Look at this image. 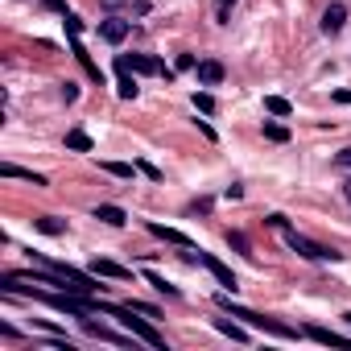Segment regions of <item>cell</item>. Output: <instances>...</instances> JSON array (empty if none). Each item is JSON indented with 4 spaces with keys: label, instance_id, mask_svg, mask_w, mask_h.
<instances>
[{
    "label": "cell",
    "instance_id": "7",
    "mask_svg": "<svg viewBox=\"0 0 351 351\" xmlns=\"http://www.w3.org/2000/svg\"><path fill=\"white\" fill-rule=\"evenodd\" d=\"M343 21H347V9L335 0V5H326V13H322V34H339Z\"/></svg>",
    "mask_w": 351,
    "mask_h": 351
},
{
    "label": "cell",
    "instance_id": "26",
    "mask_svg": "<svg viewBox=\"0 0 351 351\" xmlns=\"http://www.w3.org/2000/svg\"><path fill=\"white\" fill-rule=\"evenodd\" d=\"M132 306V314H149V318H157V306H149V302H128Z\"/></svg>",
    "mask_w": 351,
    "mask_h": 351
},
{
    "label": "cell",
    "instance_id": "34",
    "mask_svg": "<svg viewBox=\"0 0 351 351\" xmlns=\"http://www.w3.org/2000/svg\"><path fill=\"white\" fill-rule=\"evenodd\" d=\"M343 191H347V199H351V178H347V182H343Z\"/></svg>",
    "mask_w": 351,
    "mask_h": 351
},
{
    "label": "cell",
    "instance_id": "31",
    "mask_svg": "<svg viewBox=\"0 0 351 351\" xmlns=\"http://www.w3.org/2000/svg\"><path fill=\"white\" fill-rule=\"evenodd\" d=\"M46 9H54V13H66V5H62V0H46Z\"/></svg>",
    "mask_w": 351,
    "mask_h": 351
},
{
    "label": "cell",
    "instance_id": "22",
    "mask_svg": "<svg viewBox=\"0 0 351 351\" xmlns=\"http://www.w3.org/2000/svg\"><path fill=\"white\" fill-rule=\"evenodd\" d=\"M62 25H66V38H79V34H83V21H79L75 13H62Z\"/></svg>",
    "mask_w": 351,
    "mask_h": 351
},
{
    "label": "cell",
    "instance_id": "2",
    "mask_svg": "<svg viewBox=\"0 0 351 351\" xmlns=\"http://www.w3.org/2000/svg\"><path fill=\"white\" fill-rule=\"evenodd\" d=\"M219 310H228L232 318H244L248 326H256V330H265V335H277V339H293V335H298L293 326H285V322H277V318H265V314H252V310L236 306L228 293H219Z\"/></svg>",
    "mask_w": 351,
    "mask_h": 351
},
{
    "label": "cell",
    "instance_id": "12",
    "mask_svg": "<svg viewBox=\"0 0 351 351\" xmlns=\"http://www.w3.org/2000/svg\"><path fill=\"white\" fill-rule=\"evenodd\" d=\"M95 219H104V223H112V228H124V223H128V215H124L120 207H112V203H99V207H95Z\"/></svg>",
    "mask_w": 351,
    "mask_h": 351
},
{
    "label": "cell",
    "instance_id": "27",
    "mask_svg": "<svg viewBox=\"0 0 351 351\" xmlns=\"http://www.w3.org/2000/svg\"><path fill=\"white\" fill-rule=\"evenodd\" d=\"M62 99L75 104V99H79V87H75V83H62Z\"/></svg>",
    "mask_w": 351,
    "mask_h": 351
},
{
    "label": "cell",
    "instance_id": "11",
    "mask_svg": "<svg viewBox=\"0 0 351 351\" xmlns=\"http://www.w3.org/2000/svg\"><path fill=\"white\" fill-rule=\"evenodd\" d=\"M91 273H95V277H116V281H128V277H132V273H128L124 265H116V261H95Z\"/></svg>",
    "mask_w": 351,
    "mask_h": 351
},
{
    "label": "cell",
    "instance_id": "28",
    "mask_svg": "<svg viewBox=\"0 0 351 351\" xmlns=\"http://www.w3.org/2000/svg\"><path fill=\"white\" fill-rule=\"evenodd\" d=\"M195 66V54H178V71H191Z\"/></svg>",
    "mask_w": 351,
    "mask_h": 351
},
{
    "label": "cell",
    "instance_id": "8",
    "mask_svg": "<svg viewBox=\"0 0 351 351\" xmlns=\"http://www.w3.org/2000/svg\"><path fill=\"white\" fill-rule=\"evenodd\" d=\"M195 71H199V83H207V87L223 83V62H215V58H203Z\"/></svg>",
    "mask_w": 351,
    "mask_h": 351
},
{
    "label": "cell",
    "instance_id": "14",
    "mask_svg": "<svg viewBox=\"0 0 351 351\" xmlns=\"http://www.w3.org/2000/svg\"><path fill=\"white\" fill-rule=\"evenodd\" d=\"M149 232H153L157 240H165V244H178V248H191V240H186L182 232H173V228H161V223H149Z\"/></svg>",
    "mask_w": 351,
    "mask_h": 351
},
{
    "label": "cell",
    "instance_id": "30",
    "mask_svg": "<svg viewBox=\"0 0 351 351\" xmlns=\"http://www.w3.org/2000/svg\"><path fill=\"white\" fill-rule=\"evenodd\" d=\"M335 161H339V165H343V169H351V149H343V153H339V157H335Z\"/></svg>",
    "mask_w": 351,
    "mask_h": 351
},
{
    "label": "cell",
    "instance_id": "10",
    "mask_svg": "<svg viewBox=\"0 0 351 351\" xmlns=\"http://www.w3.org/2000/svg\"><path fill=\"white\" fill-rule=\"evenodd\" d=\"M79 322H83V330H87L91 339H104V343H128L124 335H116V330H108V326H99V322H91V314H87V318H79Z\"/></svg>",
    "mask_w": 351,
    "mask_h": 351
},
{
    "label": "cell",
    "instance_id": "25",
    "mask_svg": "<svg viewBox=\"0 0 351 351\" xmlns=\"http://www.w3.org/2000/svg\"><path fill=\"white\" fill-rule=\"evenodd\" d=\"M228 244H232L236 252H244V256H252V252H248V240H244L240 232H228Z\"/></svg>",
    "mask_w": 351,
    "mask_h": 351
},
{
    "label": "cell",
    "instance_id": "29",
    "mask_svg": "<svg viewBox=\"0 0 351 351\" xmlns=\"http://www.w3.org/2000/svg\"><path fill=\"white\" fill-rule=\"evenodd\" d=\"M215 5H219V21H228V9L236 5V0H215Z\"/></svg>",
    "mask_w": 351,
    "mask_h": 351
},
{
    "label": "cell",
    "instance_id": "9",
    "mask_svg": "<svg viewBox=\"0 0 351 351\" xmlns=\"http://www.w3.org/2000/svg\"><path fill=\"white\" fill-rule=\"evenodd\" d=\"M306 335H310L314 343H326V347H351L347 335H335V330H326V326H306Z\"/></svg>",
    "mask_w": 351,
    "mask_h": 351
},
{
    "label": "cell",
    "instance_id": "1",
    "mask_svg": "<svg viewBox=\"0 0 351 351\" xmlns=\"http://www.w3.org/2000/svg\"><path fill=\"white\" fill-rule=\"evenodd\" d=\"M104 314H112V318H120V326L132 335V339H145L149 347H157V351H165V339H161V330L153 326V318L145 314V318H132V306H112L108 302V310Z\"/></svg>",
    "mask_w": 351,
    "mask_h": 351
},
{
    "label": "cell",
    "instance_id": "20",
    "mask_svg": "<svg viewBox=\"0 0 351 351\" xmlns=\"http://www.w3.org/2000/svg\"><path fill=\"white\" fill-rule=\"evenodd\" d=\"M265 136H269V141H277V145H285V141H289V128H281V124L265 120Z\"/></svg>",
    "mask_w": 351,
    "mask_h": 351
},
{
    "label": "cell",
    "instance_id": "17",
    "mask_svg": "<svg viewBox=\"0 0 351 351\" xmlns=\"http://www.w3.org/2000/svg\"><path fill=\"white\" fill-rule=\"evenodd\" d=\"M145 281H149V285H153L157 293H165V298H178V289H173V285H169L165 277H157V273H145Z\"/></svg>",
    "mask_w": 351,
    "mask_h": 351
},
{
    "label": "cell",
    "instance_id": "19",
    "mask_svg": "<svg viewBox=\"0 0 351 351\" xmlns=\"http://www.w3.org/2000/svg\"><path fill=\"white\" fill-rule=\"evenodd\" d=\"M38 232H46V236H62V232H66V223H58L54 215H42V219H38Z\"/></svg>",
    "mask_w": 351,
    "mask_h": 351
},
{
    "label": "cell",
    "instance_id": "15",
    "mask_svg": "<svg viewBox=\"0 0 351 351\" xmlns=\"http://www.w3.org/2000/svg\"><path fill=\"white\" fill-rule=\"evenodd\" d=\"M66 149H75V153H91V136H87L83 128H75V132H66Z\"/></svg>",
    "mask_w": 351,
    "mask_h": 351
},
{
    "label": "cell",
    "instance_id": "6",
    "mask_svg": "<svg viewBox=\"0 0 351 351\" xmlns=\"http://www.w3.org/2000/svg\"><path fill=\"white\" fill-rule=\"evenodd\" d=\"M99 38H104V42H112V46H120V42L128 38V21H120V17L99 21Z\"/></svg>",
    "mask_w": 351,
    "mask_h": 351
},
{
    "label": "cell",
    "instance_id": "13",
    "mask_svg": "<svg viewBox=\"0 0 351 351\" xmlns=\"http://www.w3.org/2000/svg\"><path fill=\"white\" fill-rule=\"evenodd\" d=\"M0 173H5V178H25V182H34V186H46V178L42 173H34V169H21V165H0Z\"/></svg>",
    "mask_w": 351,
    "mask_h": 351
},
{
    "label": "cell",
    "instance_id": "3",
    "mask_svg": "<svg viewBox=\"0 0 351 351\" xmlns=\"http://www.w3.org/2000/svg\"><path fill=\"white\" fill-rule=\"evenodd\" d=\"M285 244H289L298 256H306V261H339V256H343V252L322 248V244H314V240H306V236H298V232H285Z\"/></svg>",
    "mask_w": 351,
    "mask_h": 351
},
{
    "label": "cell",
    "instance_id": "32",
    "mask_svg": "<svg viewBox=\"0 0 351 351\" xmlns=\"http://www.w3.org/2000/svg\"><path fill=\"white\" fill-rule=\"evenodd\" d=\"M335 99H339V104H351V91H335Z\"/></svg>",
    "mask_w": 351,
    "mask_h": 351
},
{
    "label": "cell",
    "instance_id": "35",
    "mask_svg": "<svg viewBox=\"0 0 351 351\" xmlns=\"http://www.w3.org/2000/svg\"><path fill=\"white\" fill-rule=\"evenodd\" d=\"M343 318H347V326H351V314H343Z\"/></svg>",
    "mask_w": 351,
    "mask_h": 351
},
{
    "label": "cell",
    "instance_id": "5",
    "mask_svg": "<svg viewBox=\"0 0 351 351\" xmlns=\"http://www.w3.org/2000/svg\"><path fill=\"white\" fill-rule=\"evenodd\" d=\"M199 265H207V269L215 273V281H219L223 289H236V273H232V269H228V265H223L219 256H211V252H199Z\"/></svg>",
    "mask_w": 351,
    "mask_h": 351
},
{
    "label": "cell",
    "instance_id": "33",
    "mask_svg": "<svg viewBox=\"0 0 351 351\" xmlns=\"http://www.w3.org/2000/svg\"><path fill=\"white\" fill-rule=\"evenodd\" d=\"M104 5H108V9H116V5H124V0H104Z\"/></svg>",
    "mask_w": 351,
    "mask_h": 351
},
{
    "label": "cell",
    "instance_id": "23",
    "mask_svg": "<svg viewBox=\"0 0 351 351\" xmlns=\"http://www.w3.org/2000/svg\"><path fill=\"white\" fill-rule=\"evenodd\" d=\"M195 108H199L203 116H211V112H215V99H211L207 91H195Z\"/></svg>",
    "mask_w": 351,
    "mask_h": 351
},
{
    "label": "cell",
    "instance_id": "16",
    "mask_svg": "<svg viewBox=\"0 0 351 351\" xmlns=\"http://www.w3.org/2000/svg\"><path fill=\"white\" fill-rule=\"evenodd\" d=\"M116 91H120V99H136V79H132V71H120Z\"/></svg>",
    "mask_w": 351,
    "mask_h": 351
},
{
    "label": "cell",
    "instance_id": "4",
    "mask_svg": "<svg viewBox=\"0 0 351 351\" xmlns=\"http://www.w3.org/2000/svg\"><path fill=\"white\" fill-rule=\"evenodd\" d=\"M116 71H132V75H165V66L149 54H116Z\"/></svg>",
    "mask_w": 351,
    "mask_h": 351
},
{
    "label": "cell",
    "instance_id": "18",
    "mask_svg": "<svg viewBox=\"0 0 351 351\" xmlns=\"http://www.w3.org/2000/svg\"><path fill=\"white\" fill-rule=\"evenodd\" d=\"M265 112H273V116H289L293 108H289V99H281V95H269V99H265Z\"/></svg>",
    "mask_w": 351,
    "mask_h": 351
},
{
    "label": "cell",
    "instance_id": "21",
    "mask_svg": "<svg viewBox=\"0 0 351 351\" xmlns=\"http://www.w3.org/2000/svg\"><path fill=\"white\" fill-rule=\"evenodd\" d=\"M215 326H219V330H223V335H232V339H236V343H248V335H244V330H240V326H236V322H228V318H215Z\"/></svg>",
    "mask_w": 351,
    "mask_h": 351
},
{
    "label": "cell",
    "instance_id": "24",
    "mask_svg": "<svg viewBox=\"0 0 351 351\" xmlns=\"http://www.w3.org/2000/svg\"><path fill=\"white\" fill-rule=\"evenodd\" d=\"M104 169H108V173H116V178H132V165H124V161H108Z\"/></svg>",
    "mask_w": 351,
    "mask_h": 351
}]
</instances>
